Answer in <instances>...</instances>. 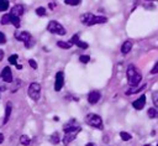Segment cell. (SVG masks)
<instances>
[{
  "label": "cell",
  "instance_id": "cell-7",
  "mask_svg": "<svg viewBox=\"0 0 158 146\" xmlns=\"http://www.w3.org/2000/svg\"><path fill=\"white\" fill-rule=\"evenodd\" d=\"M81 130V127L79 126L78 129H75V130H73V131H69V132H65L64 134V137H63V144H64V146H68L75 137H77V135L79 134V131Z\"/></svg>",
  "mask_w": 158,
  "mask_h": 146
},
{
  "label": "cell",
  "instance_id": "cell-33",
  "mask_svg": "<svg viewBox=\"0 0 158 146\" xmlns=\"http://www.w3.org/2000/svg\"><path fill=\"white\" fill-rule=\"evenodd\" d=\"M6 89V82L0 77V90H5Z\"/></svg>",
  "mask_w": 158,
  "mask_h": 146
},
{
  "label": "cell",
  "instance_id": "cell-38",
  "mask_svg": "<svg viewBox=\"0 0 158 146\" xmlns=\"http://www.w3.org/2000/svg\"><path fill=\"white\" fill-rule=\"evenodd\" d=\"M2 141H4V135H2L1 132H0V144H1Z\"/></svg>",
  "mask_w": 158,
  "mask_h": 146
},
{
  "label": "cell",
  "instance_id": "cell-41",
  "mask_svg": "<svg viewBox=\"0 0 158 146\" xmlns=\"http://www.w3.org/2000/svg\"><path fill=\"white\" fill-rule=\"evenodd\" d=\"M157 146H158V144H157Z\"/></svg>",
  "mask_w": 158,
  "mask_h": 146
},
{
  "label": "cell",
  "instance_id": "cell-26",
  "mask_svg": "<svg viewBox=\"0 0 158 146\" xmlns=\"http://www.w3.org/2000/svg\"><path fill=\"white\" fill-rule=\"evenodd\" d=\"M17 58H19V56L17 54H11V56H9V63L10 64H17Z\"/></svg>",
  "mask_w": 158,
  "mask_h": 146
},
{
  "label": "cell",
  "instance_id": "cell-19",
  "mask_svg": "<svg viewBox=\"0 0 158 146\" xmlns=\"http://www.w3.org/2000/svg\"><path fill=\"white\" fill-rule=\"evenodd\" d=\"M11 15V24L16 27V28H19L20 26H21V22H20V17H17V16H15V15H12V14H10Z\"/></svg>",
  "mask_w": 158,
  "mask_h": 146
},
{
  "label": "cell",
  "instance_id": "cell-10",
  "mask_svg": "<svg viewBox=\"0 0 158 146\" xmlns=\"http://www.w3.org/2000/svg\"><path fill=\"white\" fill-rule=\"evenodd\" d=\"M100 98H101L100 92H98V90H93V92H90L89 95H88V101L93 105V104H96V103L100 100Z\"/></svg>",
  "mask_w": 158,
  "mask_h": 146
},
{
  "label": "cell",
  "instance_id": "cell-6",
  "mask_svg": "<svg viewBox=\"0 0 158 146\" xmlns=\"http://www.w3.org/2000/svg\"><path fill=\"white\" fill-rule=\"evenodd\" d=\"M27 93H28V97H30L32 100L37 101V100L40 99V95H41V85H40L38 83H36V82L31 83L30 87H28Z\"/></svg>",
  "mask_w": 158,
  "mask_h": 146
},
{
  "label": "cell",
  "instance_id": "cell-2",
  "mask_svg": "<svg viewBox=\"0 0 158 146\" xmlns=\"http://www.w3.org/2000/svg\"><path fill=\"white\" fill-rule=\"evenodd\" d=\"M126 74H127V80H128V84L131 87H137L141 84L142 82V74L139 73L138 68L133 64H130L127 67V71H126Z\"/></svg>",
  "mask_w": 158,
  "mask_h": 146
},
{
  "label": "cell",
  "instance_id": "cell-21",
  "mask_svg": "<svg viewBox=\"0 0 158 146\" xmlns=\"http://www.w3.org/2000/svg\"><path fill=\"white\" fill-rule=\"evenodd\" d=\"M7 24H11V15L10 14H5L1 17V25H7Z\"/></svg>",
  "mask_w": 158,
  "mask_h": 146
},
{
  "label": "cell",
  "instance_id": "cell-40",
  "mask_svg": "<svg viewBox=\"0 0 158 146\" xmlns=\"http://www.w3.org/2000/svg\"><path fill=\"white\" fill-rule=\"evenodd\" d=\"M143 146H151V145H143Z\"/></svg>",
  "mask_w": 158,
  "mask_h": 146
},
{
  "label": "cell",
  "instance_id": "cell-3",
  "mask_svg": "<svg viewBox=\"0 0 158 146\" xmlns=\"http://www.w3.org/2000/svg\"><path fill=\"white\" fill-rule=\"evenodd\" d=\"M15 38L19 41H22L26 48H31L35 45V38L32 37V35L28 31H20L15 33Z\"/></svg>",
  "mask_w": 158,
  "mask_h": 146
},
{
  "label": "cell",
  "instance_id": "cell-24",
  "mask_svg": "<svg viewBox=\"0 0 158 146\" xmlns=\"http://www.w3.org/2000/svg\"><path fill=\"white\" fill-rule=\"evenodd\" d=\"M120 137L123 140V141H130L131 140V134H128V132H126V131H121L120 132Z\"/></svg>",
  "mask_w": 158,
  "mask_h": 146
},
{
  "label": "cell",
  "instance_id": "cell-23",
  "mask_svg": "<svg viewBox=\"0 0 158 146\" xmlns=\"http://www.w3.org/2000/svg\"><path fill=\"white\" fill-rule=\"evenodd\" d=\"M9 0H0V11H6L9 9Z\"/></svg>",
  "mask_w": 158,
  "mask_h": 146
},
{
  "label": "cell",
  "instance_id": "cell-32",
  "mask_svg": "<svg viewBox=\"0 0 158 146\" xmlns=\"http://www.w3.org/2000/svg\"><path fill=\"white\" fill-rule=\"evenodd\" d=\"M4 43H6V36L4 32L0 31V45H4Z\"/></svg>",
  "mask_w": 158,
  "mask_h": 146
},
{
  "label": "cell",
  "instance_id": "cell-27",
  "mask_svg": "<svg viewBox=\"0 0 158 146\" xmlns=\"http://www.w3.org/2000/svg\"><path fill=\"white\" fill-rule=\"evenodd\" d=\"M64 2L67 5H69V6H77V5H79L81 2V0H64Z\"/></svg>",
  "mask_w": 158,
  "mask_h": 146
},
{
  "label": "cell",
  "instance_id": "cell-28",
  "mask_svg": "<svg viewBox=\"0 0 158 146\" xmlns=\"http://www.w3.org/2000/svg\"><path fill=\"white\" fill-rule=\"evenodd\" d=\"M152 100H153V104H154V106L158 109V90L153 92V94H152Z\"/></svg>",
  "mask_w": 158,
  "mask_h": 146
},
{
  "label": "cell",
  "instance_id": "cell-8",
  "mask_svg": "<svg viewBox=\"0 0 158 146\" xmlns=\"http://www.w3.org/2000/svg\"><path fill=\"white\" fill-rule=\"evenodd\" d=\"M64 85V73L62 71L57 72L56 74V80H54V90L59 92Z\"/></svg>",
  "mask_w": 158,
  "mask_h": 146
},
{
  "label": "cell",
  "instance_id": "cell-18",
  "mask_svg": "<svg viewBox=\"0 0 158 146\" xmlns=\"http://www.w3.org/2000/svg\"><path fill=\"white\" fill-rule=\"evenodd\" d=\"M147 115H148V118H151V119L158 118V110H157V108H149V109L147 110Z\"/></svg>",
  "mask_w": 158,
  "mask_h": 146
},
{
  "label": "cell",
  "instance_id": "cell-14",
  "mask_svg": "<svg viewBox=\"0 0 158 146\" xmlns=\"http://www.w3.org/2000/svg\"><path fill=\"white\" fill-rule=\"evenodd\" d=\"M147 87V84L146 83H143V84H139V85H137V87H131L127 92H126V95H131V94H137V93H139V92H142L144 88Z\"/></svg>",
  "mask_w": 158,
  "mask_h": 146
},
{
  "label": "cell",
  "instance_id": "cell-13",
  "mask_svg": "<svg viewBox=\"0 0 158 146\" xmlns=\"http://www.w3.org/2000/svg\"><path fill=\"white\" fill-rule=\"evenodd\" d=\"M10 14H12V15H15V16H17V17L22 16V15L25 14V7H23V5H21V4L15 5V6L11 9V12H10Z\"/></svg>",
  "mask_w": 158,
  "mask_h": 146
},
{
  "label": "cell",
  "instance_id": "cell-9",
  "mask_svg": "<svg viewBox=\"0 0 158 146\" xmlns=\"http://www.w3.org/2000/svg\"><path fill=\"white\" fill-rule=\"evenodd\" d=\"M6 83H12L14 82V78H12V72L10 69V67H4L1 69V75H0Z\"/></svg>",
  "mask_w": 158,
  "mask_h": 146
},
{
  "label": "cell",
  "instance_id": "cell-20",
  "mask_svg": "<svg viewBox=\"0 0 158 146\" xmlns=\"http://www.w3.org/2000/svg\"><path fill=\"white\" fill-rule=\"evenodd\" d=\"M20 142H21V145L28 146V145L31 144V140H30V137H28L27 135H21V136H20Z\"/></svg>",
  "mask_w": 158,
  "mask_h": 146
},
{
  "label": "cell",
  "instance_id": "cell-31",
  "mask_svg": "<svg viewBox=\"0 0 158 146\" xmlns=\"http://www.w3.org/2000/svg\"><path fill=\"white\" fill-rule=\"evenodd\" d=\"M28 64L31 66V68H32V69H37V63H36V61H35V59H32V58H31V59H28Z\"/></svg>",
  "mask_w": 158,
  "mask_h": 146
},
{
  "label": "cell",
  "instance_id": "cell-11",
  "mask_svg": "<svg viewBox=\"0 0 158 146\" xmlns=\"http://www.w3.org/2000/svg\"><path fill=\"white\" fill-rule=\"evenodd\" d=\"M144 105H146V95H144V94H142L138 99H136V100L132 103V106H133L136 110H141V109H143Z\"/></svg>",
  "mask_w": 158,
  "mask_h": 146
},
{
  "label": "cell",
  "instance_id": "cell-5",
  "mask_svg": "<svg viewBox=\"0 0 158 146\" xmlns=\"http://www.w3.org/2000/svg\"><path fill=\"white\" fill-rule=\"evenodd\" d=\"M85 121L89 126L91 127H96V129H102V119L96 115V114H88L85 118Z\"/></svg>",
  "mask_w": 158,
  "mask_h": 146
},
{
  "label": "cell",
  "instance_id": "cell-30",
  "mask_svg": "<svg viewBox=\"0 0 158 146\" xmlns=\"http://www.w3.org/2000/svg\"><path fill=\"white\" fill-rule=\"evenodd\" d=\"M20 85H21V80H20V79H16V85H15V84L12 85V88H11V93H15V92L19 89Z\"/></svg>",
  "mask_w": 158,
  "mask_h": 146
},
{
  "label": "cell",
  "instance_id": "cell-12",
  "mask_svg": "<svg viewBox=\"0 0 158 146\" xmlns=\"http://www.w3.org/2000/svg\"><path fill=\"white\" fill-rule=\"evenodd\" d=\"M70 42H72L73 45H77L79 48H88V43L84 42V41H81V40H79V35H78V33H74V35L72 36Z\"/></svg>",
  "mask_w": 158,
  "mask_h": 146
},
{
  "label": "cell",
  "instance_id": "cell-17",
  "mask_svg": "<svg viewBox=\"0 0 158 146\" xmlns=\"http://www.w3.org/2000/svg\"><path fill=\"white\" fill-rule=\"evenodd\" d=\"M57 45H58V47L64 48V49H68V48H70L73 46V43L70 41H58Z\"/></svg>",
  "mask_w": 158,
  "mask_h": 146
},
{
  "label": "cell",
  "instance_id": "cell-39",
  "mask_svg": "<svg viewBox=\"0 0 158 146\" xmlns=\"http://www.w3.org/2000/svg\"><path fill=\"white\" fill-rule=\"evenodd\" d=\"M144 1H158V0H144Z\"/></svg>",
  "mask_w": 158,
  "mask_h": 146
},
{
  "label": "cell",
  "instance_id": "cell-36",
  "mask_svg": "<svg viewBox=\"0 0 158 146\" xmlns=\"http://www.w3.org/2000/svg\"><path fill=\"white\" fill-rule=\"evenodd\" d=\"M2 57H4V51H2V49H0V61L2 59Z\"/></svg>",
  "mask_w": 158,
  "mask_h": 146
},
{
  "label": "cell",
  "instance_id": "cell-25",
  "mask_svg": "<svg viewBox=\"0 0 158 146\" xmlns=\"http://www.w3.org/2000/svg\"><path fill=\"white\" fill-rule=\"evenodd\" d=\"M36 14H37L38 16H46V15H47V11H46V9H44V7L40 6V7H37V9H36Z\"/></svg>",
  "mask_w": 158,
  "mask_h": 146
},
{
  "label": "cell",
  "instance_id": "cell-34",
  "mask_svg": "<svg viewBox=\"0 0 158 146\" xmlns=\"http://www.w3.org/2000/svg\"><path fill=\"white\" fill-rule=\"evenodd\" d=\"M158 73V61L156 62V64L153 66V68L151 69V74H157Z\"/></svg>",
  "mask_w": 158,
  "mask_h": 146
},
{
  "label": "cell",
  "instance_id": "cell-4",
  "mask_svg": "<svg viewBox=\"0 0 158 146\" xmlns=\"http://www.w3.org/2000/svg\"><path fill=\"white\" fill-rule=\"evenodd\" d=\"M47 30L51 32V33H54V35H59V36H64L67 33L65 28L62 26L60 22L56 21V20H52L48 22V26H47Z\"/></svg>",
  "mask_w": 158,
  "mask_h": 146
},
{
  "label": "cell",
  "instance_id": "cell-29",
  "mask_svg": "<svg viewBox=\"0 0 158 146\" xmlns=\"http://www.w3.org/2000/svg\"><path fill=\"white\" fill-rule=\"evenodd\" d=\"M79 61H80L81 63H84V64H85V63H88V62L90 61V57H89V56H86V54H81V56L79 57Z\"/></svg>",
  "mask_w": 158,
  "mask_h": 146
},
{
  "label": "cell",
  "instance_id": "cell-22",
  "mask_svg": "<svg viewBox=\"0 0 158 146\" xmlns=\"http://www.w3.org/2000/svg\"><path fill=\"white\" fill-rule=\"evenodd\" d=\"M49 141L52 142V144H58L59 142V134L58 132H53L52 135H51V137H49Z\"/></svg>",
  "mask_w": 158,
  "mask_h": 146
},
{
  "label": "cell",
  "instance_id": "cell-35",
  "mask_svg": "<svg viewBox=\"0 0 158 146\" xmlns=\"http://www.w3.org/2000/svg\"><path fill=\"white\" fill-rule=\"evenodd\" d=\"M56 7V2H51L49 4V9H54Z\"/></svg>",
  "mask_w": 158,
  "mask_h": 146
},
{
  "label": "cell",
  "instance_id": "cell-15",
  "mask_svg": "<svg viewBox=\"0 0 158 146\" xmlns=\"http://www.w3.org/2000/svg\"><path fill=\"white\" fill-rule=\"evenodd\" d=\"M11 110H12V104H11V101H7V104H6V108H5V115H4V124H6L7 121H9V119H10V115H11Z\"/></svg>",
  "mask_w": 158,
  "mask_h": 146
},
{
  "label": "cell",
  "instance_id": "cell-37",
  "mask_svg": "<svg viewBox=\"0 0 158 146\" xmlns=\"http://www.w3.org/2000/svg\"><path fill=\"white\" fill-rule=\"evenodd\" d=\"M85 146H96V145H95L94 142H88V144H86Z\"/></svg>",
  "mask_w": 158,
  "mask_h": 146
},
{
  "label": "cell",
  "instance_id": "cell-16",
  "mask_svg": "<svg viewBox=\"0 0 158 146\" xmlns=\"http://www.w3.org/2000/svg\"><path fill=\"white\" fill-rule=\"evenodd\" d=\"M132 48V42L131 41H125L122 45H121V53L122 54H127Z\"/></svg>",
  "mask_w": 158,
  "mask_h": 146
},
{
  "label": "cell",
  "instance_id": "cell-1",
  "mask_svg": "<svg viewBox=\"0 0 158 146\" xmlns=\"http://www.w3.org/2000/svg\"><path fill=\"white\" fill-rule=\"evenodd\" d=\"M80 22L86 26H94V25L107 22V17L101 16V15L98 16V15H94L93 12H84L80 15Z\"/></svg>",
  "mask_w": 158,
  "mask_h": 146
}]
</instances>
